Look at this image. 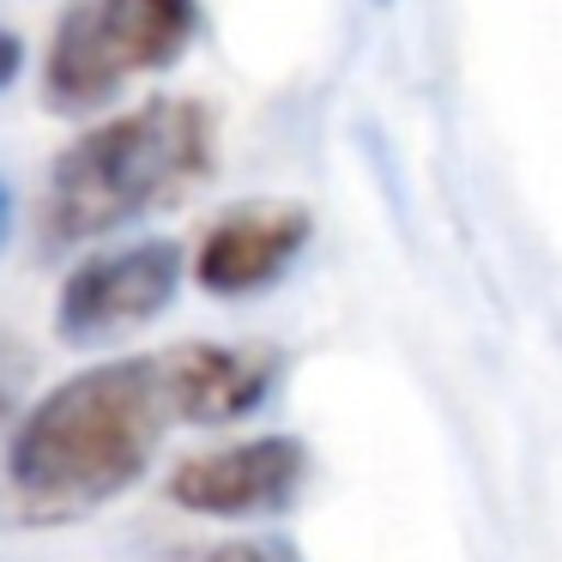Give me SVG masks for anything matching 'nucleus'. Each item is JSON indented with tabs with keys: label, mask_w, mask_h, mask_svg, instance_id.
Returning a JSON list of instances; mask_svg holds the SVG:
<instances>
[{
	"label": "nucleus",
	"mask_w": 562,
	"mask_h": 562,
	"mask_svg": "<svg viewBox=\"0 0 562 562\" xmlns=\"http://www.w3.org/2000/svg\"><path fill=\"white\" fill-rule=\"evenodd\" d=\"M182 424L164 357L98 363L49 387L7 441V490L25 520H79L139 484L164 429Z\"/></svg>",
	"instance_id": "f257e3e1"
},
{
	"label": "nucleus",
	"mask_w": 562,
	"mask_h": 562,
	"mask_svg": "<svg viewBox=\"0 0 562 562\" xmlns=\"http://www.w3.org/2000/svg\"><path fill=\"white\" fill-rule=\"evenodd\" d=\"M212 170V115L188 98H151L55 158L43 194L49 243H91L139 212L182 200Z\"/></svg>",
	"instance_id": "f03ea898"
},
{
	"label": "nucleus",
	"mask_w": 562,
	"mask_h": 562,
	"mask_svg": "<svg viewBox=\"0 0 562 562\" xmlns=\"http://www.w3.org/2000/svg\"><path fill=\"white\" fill-rule=\"evenodd\" d=\"M194 31V0H79L55 25L43 91L55 110H98L127 79L170 67Z\"/></svg>",
	"instance_id": "7ed1b4c3"
},
{
	"label": "nucleus",
	"mask_w": 562,
	"mask_h": 562,
	"mask_svg": "<svg viewBox=\"0 0 562 562\" xmlns=\"http://www.w3.org/2000/svg\"><path fill=\"white\" fill-rule=\"evenodd\" d=\"M182 284V248L176 243H134L115 255H91L67 272L55 296V333L67 345H110L122 333L164 315V303Z\"/></svg>",
	"instance_id": "20e7f679"
},
{
	"label": "nucleus",
	"mask_w": 562,
	"mask_h": 562,
	"mask_svg": "<svg viewBox=\"0 0 562 562\" xmlns=\"http://www.w3.org/2000/svg\"><path fill=\"white\" fill-rule=\"evenodd\" d=\"M308 477V448L296 436H255L212 453H188L170 472V502L206 520L284 514Z\"/></svg>",
	"instance_id": "39448f33"
},
{
	"label": "nucleus",
	"mask_w": 562,
	"mask_h": 562,
	"mask_svg": "<svg viewBox=\"0 0 562 562\" xmlns=\"http://www.w3.org/2000/svg\"><path fill=\"white\" fill-rule=\"evenodd\" d=\"M308 212L291 206V200H248V206H231L206 236H200L194 255V279L206 284L212 296H248L260 284H272L296 255L308 248Z\"/></svg>",
	"instance_id": "423d86ee"
},
{
	"label": "nucleus",
	"mask_w": 562,
	"mask_h": 562,
	"mask_svg": "<svg viewBox=\"0 0 562 562\" xmlns=\"http://www.w3.org/2000/svg\"><path fill=\"white\" fill-rule=\"evenodd\" d=\"M164 357V381L182 424H231V417L255 412L272 393L279 375V351L260 345H170Z\"/></svg>",
	"instance_id": "0eeeda50"
},
{
	"label": "nucleus",
	"mask_w": 562,
	"mask_h": 562,
	"mask_svg": "<svg viewBox=\"0 0 562 562\" xmlns=\"http://www.w3.org/2000/svg\"><path fill=\"white\" fill-rule=\"evenodd\" d=\"M19 387H25V351L0 339V417L19 405Z\"/></svg>",
	"instance_id": "6e6552de"
},
{
	"label": "nucleus",
	"mask_w": 562,
	"mask_h": 562,
	"mask_svg": "<svg viewBox=\"0 0 562 562\" xmlns=\"http://www.w3.org/2000/svg\"><path fill=\"white\" fill-rule=\"evenodd\" d=\"M19 67H25V43H19L13 31H0V91L19 79Z\"/></svg>",
	"instance_id": "1a4fd4ad"
},
{
	"label": "nucleus",
	"mask_w": 562,
	"mask_h": 562,
	"mask_svg": "<svg viewBox=\"0 0 562 562\" xmlns=\"http://www.w3.org/2000/svg\"><path fill=\"white\" fill-rule=\"evenodd\" d=\"M212 562H284L279 550H255V544H231V550H212Z\"/></svg>",
	"instance_id": "9d476101"
},
{
	"label": "nucleus",
	"mask_w": 562,
	"mask_h": 562,
	"mask_svg": "<svg viewBox=\"0 0 562 562\" xmlns=\"http://www.w3.org/2000/svg\"><path fill=\"white\" fill-rule=\"evenodd\" d=\"M7 236H13V188L0 182V248H7Z\"/></svg>",
	"instance_id": "9b49d317"
},
{
	"label": "nucleus",
	"mask_w": 562,
	"mask_h": 562,
	"mask_svg": "<svg viewBox=\"0 0 562 562\" xmlns=\"http://www.w3.org/2000/svg\"><path fill=\"white\" fill-rule=\"evenodd\" d=\"M381 7H387V0H381Z\"/></svg>",
	"instance_id": "f8f14e48"
}]
</instances>
